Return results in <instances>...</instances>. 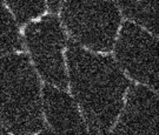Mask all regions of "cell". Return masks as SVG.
I'll return each mask as SVG.
<instances>
[{"mask_svg": "<svg viewBox=\"0 0 159 135\" xmlns=\"http://www.w3.org/2000/svg\"><path fill=\"white\" fill-rule=\"evenodd\" d=\"M67 63L71 90L91 135H110L124 107L130 81L110 55L86 51L70 40Z\"/></svg>", "mask_w": 159, "mask_h": 135, "instance_id": "cell-1", "label": "cell"}, {"mask_svg": "<svg viewBox=\"0 0 159 135\" xmlns=\"http://www.w3.org/2000/svg\"><path fill=\"white\" fill-rule=\"evenodd\" d=\"M0 124L13 135H34L44 127L39 79L23 53L0 58Z\"/></svg>", "mask_w": 159, "mask_h": 135, "instance_id": "cell-2", "label": "cell"}, {"mask_svg": "<svg viewBox=\"0 0 159 135\" xmlns=\"http://www.w3.org/2000/svg\"><path fill=\"white\" fill-rule=\"evenodd\" d=\"M61 20L75 44L90 51L112 50L120 25V14L112 0H66Z\"/></svg>", "mask_w": 159, "mask_h": 135, "instance_id": "cell-3", "label": "cell"}, {"mask_svg": "<svg viewBox=\"0 0 159 135\" xmlns=\"http://www.w3.org/2000/svg\"><path fill=\"white\" fill-rule=\"evenodd\" d=\"M25 41L43 79L59 89H65L68 79L63 51L67 39L59 19L56 15H45L29 24L25 28Z\"/></svg>", "mask_w": 159, "mask_h": 135, "instance_id": "cell-4", "label": "cell"}, {"mask_svg": "<svg viewBox=\"0 0 159 135\" xmlns=\"http://www.w3.org/2000/svg\"><path fill=\"white\" fill-rule=\"evenodd\" d=\"M114 55L132 79L158 88V47L152 34L136 24L125 21L116 42Z\"/></svg>", "mask_w": 159, "mask_h": 135, "instance_id": "cell-5", "label": "cell"}, {"mask_svg": "<svg viewBox=\"0 0 159 135\" xmlns=\"http://www.w3.org/2000/svg\"><path fill=\"white\" fill-rule=\"evenodd\" d=\"M120 113L110 135H158V99L148 87H131Z\"/></svg>", "mask_w": 159, "mask_h": 135, "instance_id": "cell-6", "label": "cell"}, {"mask_svg": "<svg viewBox=\"0 0 159 135\" xmlns=\"http://www.w3.org/2000/svg\"><path fill=\"white\" fill-rule=\"evenodd\" d=\"M43 111L56 135H91L77 103L66 92L46 85Z\"/></svg>", "mask_w": 159, "mask_h": 135, "instance_id": "cell-7", "label": "cell"}, {"mask_svg": "<svg viewBox=\"0 0 159 135\" xmlns=\"http://www.w3.org/2000/svg\"><path fill=\"white\" fill-rule=\"evenodd\" d=\"M118 2L126 17L153 34L158 33V0H118Z\"/></svg>", "mask_w": 159, "mask_h": 135, "instance_id": "cell-8", "label": "cell"}, {"mask_svg": "<svg viewBox=\"0 0 159 135\" xmlns=\"http://www.w3.org/2000/svg\"><path fill=\"white\" fill-rule=\"evenodd\" d=\"M23 50V40L17 23L0 0V56Z\"/></svg>", "mask_w": 159, "mask_h": 135, "instance_id": "cell-9", "label": "cell"}, {"mask_svg": "<svg viewBox=\"0 0 159 135\" xmlns=\"http://www.w3.org/2000/svg\"><path fill=\"white\" fill-rule=\"evenodd\" d=\"M20 24L40 17L46 10L45 0H6Z\"/></svg>", "mask_w": 159, "mask_h": 135, "instance_id": "cell-10", "label": "cell"}, {"mask_svg": "<svg viewBox=\"0 0 159 135\" xmlns=\"http://www.w3.org/2000/svg\"><path fill=\"white\" fill-rule=\"evenodd\" d=\"M64 0H47V4H48V7L51 8L53 12H57L59 10V7L61 6Z\"/></svg>", "mask_w": 159, "mask_h": 135, "instance_id": "cell-11", "label": "cell"}, {"mask_svg": "<svg viewBox=\"0 0 159 135\" xmlns=\"http://www.w3.org/2000/svg\"><path fill=\"white\" fill-rule=\"evenodd\" d=\"M35 135H56V134L51 129H44L41 130V132H39V133H37Z\"/></svg>", "mask_w": 159, "mask_h": 135, "instance_id": "cell-12", "label": "cell"}, {"mask_svg": "<svg viewBox=\"0 0 159 135\" xmlns=\"http://www.w3.org/2000/svg\"><path fill=\"white\" fill-rule=\"evenodd\" d=\"M0 135H13V134H11L8 130L5 129L2 126H0Z\"/></svg>", "mask_w": 159, "mask_h": 135, "instance_id": "cell-13", "label": "cell"}]
</instances>
